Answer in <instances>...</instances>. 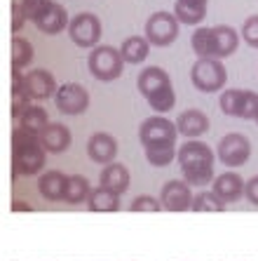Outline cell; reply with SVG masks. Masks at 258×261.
<instances>
[{"label": "cell", "mask_w": 258, "mask_h": 261, "mask_svg": "<svg viewBox=\"0 0 258 261\" xmlns=\"http://www.w3.org/2000/svg\"><path fill=\"white\" fill-rule=\"evenodd\" d=\"M242 38H244V43L249 47L258 49V14H251V17L244 19V24H242Z\"/></svg>", "instance_id": "cell-35"}, {"label": "cell", "mask_w": 258, "mask_h": 261, "mask_svg": "<svg viewBox=\"0 0 258 261\" xmlns=\"http://www.w3.org/2000/svg\"><path fill=\"white\" fill-rule=\"evenodd\" d=\"M24 24H26V17H24V10H21V0H14L12 3V31L19 33Z\"/></svg>", "instance_id": "cell-37"}, {"label": "cell", "mask_w": 258, "mask_h": 261, "mask_svg": "<svg viewBox=\"0 0 258 261\" xmlns=\"http://www.w3.org/2000/svg\"><path fill=\"white\" fill-rule=\"evenodd\" d=\"M87 68H90V73L96 80L110 83V80H118L122 75L125 59H122L120 49L113 47V45H99L87 57Z\"/></svg>", "instance_id": "cell-3"}, {"label": "cell", "mask_w": 258, "mask_h": 261, "mask_svg": "<svg viewBox=\"0 0 258 261\" xmlns=\"http://www.w3.org/2000/svg\"><path fill=\"white\" fill-rule=\"evenodd\" d=\"M87 155H90L92 163L96 165H110L115 163V155H118V139L108 132H94L87 139Z\"/></svg>", "instance_id": "cell-12"}, {"label": "cell", "mask_w": 258, "mask_h": 261, "mask_svg": "<svg viewBox=\"0 0 258 261\" xmlns=\"http://www.w3.org/2000/svg\"><path fill=\"white\" fill-rule=\"evenodd\" d=\"M179 165L188 186L214 184V148L199 139H188L179 146Z\"/></svg>", "instance_id": "cell-1"}, {"label": "cell", "mask_w": 258, "mask_h": 261, "mask_svg": "<svg viewBox=\"0 0 258 261\" xmlns=\"http://www.w3.org/2000/svg\"><path fill=\"white\" fill-rule=\"evenodd\" d=\"M192 191L186 181H179V179H171L162 186L160 191V200H162V207L169 210V212H188L192 210Z\"/></svg>", "instance_id": "cell-10"}, {"label": "cell", "mask_w": 258, "mask_h": 261, "mask_svg": "<svg viewBox=\"0 0 258 261\" xmlns=\"http://www.w3.org/2000/svg\"><path fill=\"white\" fill-rule=\"evenodd\" d=\"M120 52H122L125 64H144V61L148 59V55H150L148 38H144V36L125 38V43L120 45Z\"/></svg>", "instance_id": "cell-23"}, {"label": "cell", "mask_w": 258, "mask_h": 261, "mask_svg": "<svg viewBox=\"0 0 258 261\" xmlns=\"http://www.w3.org/2000/svg\"><path fill=\"white\" fill-rule=\"evenodd\" d=\"M179 127L164 116H150L138 127V141L144 148H162V146H176Z\"/></svg>", "instance_id": "cell-4"}, {"label": "cell", "mask_w": 258, "mask_h": 261, "mask_svg": "<svg viewBox=\"0 0 258 261\" xmlns=\"http://www.w3.org/2000/svg\"><path fill=\"white\" fill-rule=\"evenodd\" d=\"M176 158H179V151H176V146L146 148V160H148L153 167H167V165H171Z\"/></svg>", "instance_id": "cell-31"}, {"label": "cell", "mask_w": 258, "mask_h": 261, "mask_svg": "<svg viewBox=\"0 0 258 261\" xmlns=\"http://www.w3.org/2000/svg\"><path fill=\"white\" fill-rule=\"evenodd\" d=\"M28 109H31V97L24 87V73L14 71L12 73V118L19 120Z\"/></svg>", "instance_id": "cell-24"}, {"label": "cell", "mask_w": 258, "mask_h": 261, "mask_svg": "<svg viewBox=\"0 0 258 261\" xmlns=\"http://www.w3.org/2000/svg\"><path fill=\"white\" fill-rule=\"evenodd\" d=\"M160 210H164L162 200H157L153 195H136L129 205V212H160Z\"/></svg>", "instance_id": "cell-34"}, {"label": "cell", "mask_w": 258, "mask_h": 261, "mask_svg": "<svg viewBox=\"0 0 258 261\" xmlns=\"http://www.w3.org/2000/svg\"><path fill=\"white\" fill-rule=\"evenodd\" d=\"M207 5H209V0H176L174 14L181 24L195 26V24H202L204 21V17H207Z\"/></svg>", "instance_id": "cell-21"}, {"label": "cell", "mask_w": 258, "mask_h": 261, "mask_svg": "<svg viewBox=\"0 0 258 261\" xmlns=\"http://www.w3.org/2000/svg\"><path fill=\"white\" fill-rule=\"evenodd\" d=\"M33 57H36V49L31 45V40L21 36L12 38V71H24L33 64Z\"/></svg>", "instance_id": "cell-26"}, {"label": "cell", "mask_w": 258, "mask_h": 261, "mask_svg": "<svg viewBox=\"0 0 258 261\" xmlns=\"http://www.w3.org/2000/svg\"><path fill=\"white\" fill-rule=\"evenodd\" d=\"M244 195H246V200L251 202V205H256V207H258V174H256V176H251V179L246 181V191H244Z\"/></svg>", "instance_id": "cell-38"}, {"label": "cell", "mask_w": 258, "mask_h": 261, "mask_svg": "<svg viewBox=\"0 0 258 261\" xmlns=\"http://www.w3.org/2000/svg\"><path fill=\"white\" fill-rule=\"evenodd\" d=\"M256 122H258V118H256Z\"/></svg>", "instance_id": "cell-40"}, {"label": "cell", "mask_w": 258, "mask_h": 261, "mask_svg": "<svg viewBox=\"0 0 258 261\" xmlns=\"http://www.w3.org/2000/svg\"><path fill=\"white\" fill-rule=\"evenodd\" d=\"M228 205L214 191H199L192 198V212H225Z\"/></svg>", "instance_id": "cell-29"}, {"label": "cell", "mask_w": 258, "mask_h": 261, "mask_svg": "<svg viewBox=\"0 0 258 261\" xmlns=\"http://www.w3.org/2000/svg\"><path fill=\"white\" fill-rule=\"evenodd\" d=\"M47 125H49V116L42 106H31L24 116L19 118V127L31 134H38V137H40V132L47 127Z\"/></svg>", "instance_id": "cell-27"}, {"label": "cell", "mask_w": 258, "mask_h": 261, "mask_svg": "<svg viewBox=\"0 0 258 261\" xmlns=\"http://www.w3.org/2000/svg\"><path fill=\"white\" fill-rule=\"evenodd\" d=\"M71 129L61 122H49L47 127L40 132V144L47 153H66L71 148Z\"/></svg>", "instance_id": "cell-16"}, {"label": "cell", "mask_w": 258, "mask_h": 261, "mask_svg": "<svg viewBox=\"0 0 258 261\" xmlns=\"http://www.w3.org/2000/svg\"><path fill=\"white\" fill-rule=\"evenodd\" d=\"M214 31V49H211V59H225V57L237 52L240 45V33L228 24H218L211 26Z\"/></svg>", "instance_id": "cell-17"}, {"label": "cell", "mask_w": 258, "mask_h": 261, "mask_svg": "<svg viewBox=\"0 0 258 261\" xmlns=\"http://www.w3.org/2000/svg\"><path fill=\"white\" fill-rule=\"evenodd\" d=\"M176 127H179V134H183L186 139H197V137L209 132L211 122H209V118H207L204 111L188 109V111H183V113H179Z\"/></svg>", "instance_id": "cell-14"}, {"label": "cell", "mask_w": 258, "mask_h": 261, "mask_svg": "<svg viewBox=\"0 0 258 261\" xmlns=\"http://www.w3.org/2000/svg\"><path fill=\"white\" fill-rule=\"evenodd\" d=\"M240 99H242V90H225V92H221V99H218L221 111L225 113V116L237 118V113H240Z\"/></svg>", "instance_id": "cell-33"}, {"label": "cell", "mask_w": 258, "mask_h": 261, "mask_svg": "<svg viewBox=\"0 0 258 261\" xmlns=\"http://www.w3.org/2000/svg\"><path fill=\"white\" fill-rule=\"evenodd\" d=\"M101 19L92 12H80L71 19V26H68V36L78 47L82 49H94L99 47V40H101Z\"/></svg>", "instance_id": "cell-7"}, {"label": "cell", "mask_w": 258, "mask_h": 261, "mask_svg": "<svg viewBox=\"0 0 258 261\" xmlns=\"http://www.w3.org/2000/svg\"><path fill=\"white\" fill-rule=\"evenodd\" d=\"M66 184H68V176L59 170H47L45 174H40L38 179V191L45 200L49 202H59L64 200V193H66Z\"/></svg>", "instance_id": "cell-18"}, {"label": "cell", "mask_w": 258, "mask_h": 261, "mask_svg": "<svg viewBox=\"0 0 258 261\" xmlns=\"http://www.w3.org/2000/svg\"><path fill=\"white\" fill-rule=\"evenodd\" d=\"M192 52L197 55V59H207L211 57V49H214V31L209 26H199L190 38Z\"/></svg>", "instance_id": "cell-30"}, {"label": "cell", "mask_w": 258, "mask_h": 261, "mask_svg": "<svg viewBox=\"0 0 258 261\" xmlns=\"http://www.w3.org/2000/svg\"><path fill=\"white\" fill-rule=\"evenodd\" d=\"M33 24H36V29L40 31V33H45V36H56V33H61L64 29L71 26V19H68L66 7L52 0V3L45 7V12H42Z\"/></svg>", "instance_id": "cell-13"}, {"label": "cell", "mask_w": 258, "mask_h": 261, "mask_svg": "<svg viewBox=\"0 0 258 261\" xmlns=\"http://www.w3.org/2000/svg\"><path fill=\"white\" fill-rule=\"evenodd\" d=\"M47 163V151L42 148L40 137L21 129L17 125L12 132V167L14 174L36 176Z\"/></svg>", "instance_id": "cell-2"}, {"label": "cell", "mask_w": 258, "mask_h": 261, "mask_svg": "<svg viewBox=\"0 0 258 261\" xmlns=\"http://www.w3.org/2000/svg\"><path fill=\"white\" fill-rule=\"evenodd\" d=\"M12 210L14 212H31V210H33V207H31V202H21V200H14V205H12Z\"/></svg>", "instance_id": "cell-39"}, {"label": "cell", "mask_w": 258, "mask_h": 261, "mask_svg": "<svg viewBox=\"0 0 258 261\" xmlns=\"http://www.w3.org/2000/svg\"><path fill=\"white\" fill-rule=\"evenodd\" d=\"M190 80L195 90L209 94V92H221L225 87V80H228V71L221 64V59H197L190 68Z\"/></svg>", "instance_id": "cell-5"}, {"label": "cell", "mask_w": 258, "mask_h": 261, "mask_svg": "<svg viewBox=\"0 0 258 261\" xmlns=\"http://www.w3.org/2000/svg\"><path fill=\"white\" fill-rule=\"evenodd\" d=\"M24 87L33 101H42V99L54 97L56 90H59L54 75L49 71H45V68H33V71L24 73Z\"/></svg>", "instance_id": "cell-11"}, {"label": "cell", "mask_w": 258, "mask_h": 261, "mask_svg": "<svg viewBox=\"0 0 258 261\" xmlns=\"http://www.w3.org/2000/svg\"><path fill=\"white\" fill-rule=\"evenodd\" d=\"M237 118H242V120H256L258 118V92L242 90L240 113H237Z\"/></svg>", "instance_id": "cell-32"}, {"label": "cell", "mask_w": 258, "mask_h": 261, "mask_svg": "<svg viewBox=\"0 0 258 261\" xmlns=\"http://www.w3.org/2000/svg\"><path fill=\"white\" fill-rule=\"evenodd\" d=\"M167 85H171V78H169L167 71L160 68V66H148V68H144V71L138 73L136 87H138V92H141L146 99H148L150 94H155L157 90L167 87Z\"/></svg>", "instance_id": "cell-20"}, {"label": "cell", "mask_w": 258, "mask_h": 261, "mask_svg": "<svg viewBox=\"0 0 258 261\" xmlns=\"http://www.w3.org/2000/svg\"><path fill=\"white\" fill-rule=\"evenodd\" d=\"M216 158L225 167H242L251 158V141L246 139L242 132L225 134L216 146Z\"/></svg>", "instance_id": "cell-8"}, {"label": "cell", "mask_w": 258, "mask_h": 261, "mask_svg": "<svg viewBox=\"0 0 258 261\" xmlns=\"http://www.w3.org/2000/svg\"><path fill=\"white\" fill-rule=\"evenodd\" d=\"M87 210H90V212H118V210H120V195L110 189L96 186L90 193Z\"/></svg>", "instance_id": "cell-22"}, {"label": "cell", "mask_w": 258, "mask_h": 261, "mask_svg": "<svg viewBox=\"0 0 258 261\" xmlns=\"http://www.w3.org/2000/svg\"><path fill=\"white\" fill-rule=\"evenodd\" d=\"M146 101H148V106L155 111L157 116H162V113H169V111L176 106L174 85H167V87H162V90H157L155 94H150Z\"/></svg>", "instance_id": "cell-28"}, {"label": "cell", "mask_w": 258, "mask_h": 261, "mask_svg": "<svg viewBox=\"0 0 258 261\" xmlns=\"http://www.w3.org/2000/svg\"><path fill=\"white\" fill-rule=\"evenodd\" d=\"M129 181H132V176H129V170H127L122 163L106 165V167L101 170V174H99V186L115 191L118 195L127 193V189H129Z\"/></svg>", "instance_id": "cell-19"}, {"label": "cell", "mask_w": 258, "mask_h": 261, "mask_svg": "<svg viewBox=\"0 0 258 261\" xmlns=\"http://www.w3.org/2000/svg\"><path fill=\"white\" fill-rule=\"evenodd\" d=\"M49 3H52V0H21V10H24L26 21H36V19L45 12V7H47Z\"/></svg>", "instance_id": "cell-36"}, {"label": "cell", "mask_w": 258, "mask_h": 261, "mask_svg": "<svg viewBox=\"0 0 258 261\" xmlns=\"http://www.w3.org/2000/svg\"><path fill=\"white\" fill-rule=\"evenodd\" d=\"M54 103L64 116H80L90 109V92L80 83H64L54 94Z\"/></svg>", "instance_id": "cell-9"}, {"label": "cell", "mask_w": 258, "mask_h": 261, "mask_svg": "<svg viewBox=\"0 0 258 261\" xmlns=\"http://www.w3.org/2000/svg\"><path fill=\"white\" fill-rule=\"evenodd\" d=\"M211 191H214L225 205H230V202H237L242 195H244L246 181L237 172H223V174H218L216 179H214V189Z\"/></svg>", "instance_id": "cell-15"}, {"label": "cell", "mask_w": 258, "mask_h": 261, "mask_svg": "<svg viewBox=\"0 0 258 261\" xmlns=\"http://www.w3.org/2000/svg\"><path fill=\"white\" fill-rule=\"evenodd\" d=\"M90 193H92V186H90V181H87V176H82V174L68 176L66 193H64V200H66L68 205H82V202L90 200Z\"/></svg>", "instance_id": "cell-25"}, {"label": "cell", "mask_w": 258, "mask_h": 261, "mask_svg": "<svg viewBox=\"0 0 258 261\" xmlns=\"http://www.w3.org/2000/svg\"><path fill=\"white\" fill-rule=\"evenodd\" d=\"M179 26H181V21L176 19L174 12L160 10V12H155L146 21V38L155 47H169L179 38Z\"/></svg>", "instance_id": "cell-6"}]
</instances>
